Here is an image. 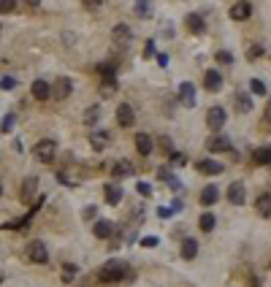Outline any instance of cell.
Returning a JSON list of instances; mask_svg holds the SVG:
<instances>
[{"label": "cell", "mask_w": 271, "mask_h": 287, "mask_svg": "<svg viewBox=\"0 0 271 287\" xmlns=\"http://www.w3.org/2000/svg\"><path fill=\"white\" fill-rule=\"evenodd\" d=\"M133 277V271H130V266L125 260H108L106 266L101 268V279L103 282H122V279H130Z\"/></svg>", "instance_id": "cell-1"}, {"label": "cell", "mask_w": 271, "mask_h": 287, "mask_svg": "<svg viewBox=\"0 0 271 287\" xmlns=\"http://www.w3.org/2000/svg\"><path fill=\"white\" fill-rule=\"evenodd\" d=\"M25 255H27V260H30V263H38V266L49 263V249H46V244H44L41 239H33V241H27V246H25Z\"/></svg>", "instance_id": "cell-2"}, {"label": "cell", "mask_w": 271, "mask_h": 287, "mask_svg": "<svg viewBox=\"0 0 271 287\" xmlns=\"http://www.w3.org/2000/svg\"><path fill=\"white\" fill-rule=\"evenodd\" d=\"M54 154H57V144L52 141V139H41V141L36 144V157L41 160V163H52Z\"/></svg>", "instance_id": "cell-3"}, {"label": "cell", "mask_w": 271, "mask_h": 287, "mask_svg": "<svg viewBox=\"0 0 271 287\" xmlns=\"http://www.w3.org/2000/svg\"><path fill=\"white\" fill-rule=\"evenodd\" d=\"M111 41H114V47H117V49L130 47V41H133V33H130V27H128V25H114Z\"/></svg>", "instance_id": "cell-4"}, {"label": "cell", "mask_w": 271, "mask_h": 287, "mask_svg": "<svg viewBox=\"0 0 271 287\" xmlns=\"http://www.w3.org/2000/svg\"><path fill=\"white\" fill-rule=\"evenodd\" d=\"M228 114L222 106H212L209 111H206V125H209V130H220L222 125H225Z\"/></svg>", "instance_id": "cell-5"}, {"label": "cell", "mask_w": 271, "mask_h": 287, "mask_svg": "<svg viewBox=\"0 0 271 287\" xmlns=\"http://www.w3.org/2000/svg\"><path fill=\"white\" fill-rule=\"evenodd\" d=\"M179 100H182V106L195 108V103H198V93H195V84H190V82H182V84H179Z\"/></svg>", "instance_id": "cell-6"}, {"label": "cell", "mask_w": 271, "mask_h": 287, "mask_svg": "<svg viewBox=\"0 0 271 287\" xmlns=\"http://www.w3.org/2000/svg\"><path fill=\"white\" fill-rule=\"evenodd\" d=\"M71 93H73V82H71V79H65V76L57 79L54 87H52V97H54V100H65Z\"/></svg>", "instance_id": "cell-7"}, {"label": "cell", "mask_w": 271, "mask_h": 287, "mask_svg": "<svg viewBox=\"0 0 271 287\" xmlns=\"http://www.w3.org/2000/svg\"><path fill=\"white\" fill-rule=\"evenodd\" d=\"M187 30L193 33V36H204V30H206L204 14H198V11H193V14H187Z\"/></svg>", "instance_id": "cell-8"}, {"label": "cell", "mask_w": 271, "mask_h": 287, "mask_svg": "<svg viewBox=\"0 0 271 287\" xmlns=\"http://www.w3.org/2000/svg\"><path fill=\"white\" fill-rule=\"evenodd\" d=\"M90 144H92L95 152H103V149L111 144V136H108L106 130H92V133H90Z\"/></svg>", "instance_id": "cell-9"}, {"label": "cell", "mask_w": 271, "mask_h": 287, "mask_svg": "<svg viewBox=\"0 0 271 287\" xmlns=\"http://www.w3.org/2000/svg\"><path fill=\"white\" fill-rule=\"evenodd\" d=\"M152 149H155L152 136H147V133H136V152L141 154V157H149V154H152Z\"/></svg>", "instance_id": "cell-10"}, {"label": "cell", "mask_w": 271, "mask_h": 287, "mask_svg": "<svg viewBox=\"0 0 271 287\" xmlns=\"http://www.w3.org/2000/svg\"><path fill=\"white\" fill-rule=\"evenodd\" d=\"M250 14H252V3H247V0H241V3H233V5H230V16H233L236 22L250 19Z\"/></svg>", "instance_id": "cell-11"}, {"label": "cell", "mask_w": 271, "mask_h": 287, "mask_svg": "<svg viewBox=\"0 0 271 287\" xmlns=\"http://www.w3.org/2000/svg\"><path fill=\"white\" fill-rule=\"evenodd\" d=\"M195 165H198V171L206 174V176H220L222 171H225V165L217 163V160H201V163H195Z\"/></svg>", "instance_id": "cell-12"}, {"label": "cell", "mask_w": 271, "mask_h": 287, "mask_svg": "<svg viewBox=\"0 0 271 287\" xmlns=\"http://www.w3.org/2000/svg\"><path fill=\"white\" fill-rule=\"evenodd\" d=\"M228 200L233 206H241L247 200V190H244V185H241V182H233V185L228 187Z\"/></svg>", "instance_id": "cell-13"}, {"label": "cell", "mask_w": 271, "mask_h": 287, "mask_svg": "<svg viewBox=\"0 0 271 287\" xmlns=\"http://www.w3.org/2000/svg\"><path fill=\"white\" fill-rule=\"evenodd\" d=\"M206 149L209 152H230V139H225V136H212L209 141H206Z\"/></svg>", "instance_id": "cell-14"}, {"label": "cell", "mask_w": 271, "mask_h": 287, "mask_svg": "<svg viewBox=\"0 0 271 287\" xmlns=\"http://www.w3.org/2000/svg\"><path fill=\"white\" fill-rule=\"evenodd\" d=\"M117 122L122 125V128H130V125L136 122V111L128 106V103H122V106L117 108Z\"/></svg>", "instance_id": "cell-15"}, {"label": "cell", "mask_w": 271, "mask_h": 287, "mask_svg": "<svg viewBox=\"0 0 271 287\" xmlns=\"http://www.w3.org/2000/svg\"><path fill=\"white\" fill-rule=\"evenodd\" d=\"M30 93H33L36 100H49V97H52V87L44 82V79H36V82H33V87H30Z\"/></svg>", "instance_id": "cell-16"}, {"label": "cell", "mask_w": 271, "mask_h": 287, "mask_svg": "<svg viewBox=\"0 0 271 287\" xmlns=\"http://www.w3.org/2000/svg\"><path fill=\"white\" fill-rule=\"evenodd\" d=\"M204 87L209 90V93H217V90H222V76H220V71H206Z\"/></svg>", "instance_id": "cell-17"}, {"label": "cell", "mask_w": 271, "mask_h": 287, "mask_svg": "<svg viewBox=\"0 0 271 287\" xmlns=\"http://www.w3.org/2000/svg\"><path fill=\"white\" fill-rule=\"evenodd\" d=\"M36 187H38V179H36V176H27V179L22 182L19 198L25 200V203H27V200H33V195H36Z\"/></svg>", "instance_id": "cell-18"}, {"label": "cell", "mask_w": 271, "mask_h": 287, "mask_svg": "<svg viewBox=\"0 0 271 287\" xmlns=\"http://www.w3.org/2000/svg\"><path fill=\"white\" fill-rule=\"evenodd\" d=\"M92 233H95L98 239H111V236H114V222H108V220H98V222H95V228H92Z\"/></svg>", "instance_id": "cell-19"}, {"label": "cell", "mask_w": 271, "mask_h": 287, "mask_svg": "<svg viewBox=\"0 0 271 287\" xmlns=\"http://www.w3.org/2000/svg\"><path fill=\"white\" fill-rule=\"evenodd\" d=\"M201 206H215L217 200H220V190H217V187H204V190H201Z\"/></svg>", "instance_id": "cell-20"}, {"label": "cell", "mask_w": 271, "mask_h": 287, "mask_svg": "<svg viewBox=\"0 0 271 287\" xmlns=\"http://www.w3.org/2000/svg\"><path fill=\"white\" fill-rule=\"evenodd\" d=\"M182 257L184 260H195V255H198V241L195 239H182Z\"/></svg>", "instance_id": "cell-21"}, {"label": "cell", "mask_w": 271, "mask_h": 287, "mask_svg": "<svg viewBox=\"0 0 271 287\" xmlns=\"http://www.w3.org/2000/svg\"><path fill=\"white\" fill-rule=\"evenodd\" d=\"M236 111H239V114H250L252 111V97H250V93H236Z\"/></svg>", "instance_id": "cell-22"}, {"label": "cell", "mask_w": 271, "mask_h": 287, "mask_svg": "<svg viewBox=\"0 0 271 287\" xmlns=\"http://www.w3.org/2000/svg\"><path fill=\"white\" fill-rule=\"evenodd\" d=\"M103 195H106V200L111 206H117L119 200H122V187H119L117 182H111V185H106V192H103Z\"/></svg>", "instance_id": "cell-23"}, {"label": "cell", "mask_w": 271, "mask_h": 287, "mask_svg": "<svg viewBox=\"0 0 271 287\" xmlns=\"http://www.w3.org/2000/svg\"><path fill=\"white\" fill-rule=\"evenodd\" d=\"M255 209H258V214H261V217H271V195H269V192L258 195Z\"/></svg>", "instance_id": "cell-24"}, {"label": "cell", "mask_w": 271, "mask_h": 287, "mask_svg": "<svg viewBox=\"0 0 271 287\" xmlns=\"http://www.w3.org/2000/svg\"><path fill=\"white\" fill-rule=\"evenodd\" d=\"M111 174L117 176V179H122V176H130V174H133V165H130L128 160H119V163L111 168Z\"/></svg>", "instance_id": "cell-25"}, {"label": "cell", "mask_w": 271, "mask_h": 287, "mask_svg": "<svg viewBox=\"0 0 271 287\" xmlns=\"http://www.w3.org/2000/svg\"><path fill=\"white\" fill-rule=\"evenodd\" d=\"M255 163L258 165H271V146H261V149H255Z\"/></svg>", "instance_id": "cell-26"}, {"label": "cell", "mask_w": 271, "mask_h": 287, "mask_svg": "<svg viewBox=\"0 0 271 287\" xmlns=\"http://www.w3.org/2000/svg\"><path fill=\"white\" fill-rule=\"evenodd\" d=\"M98 119H101V106H90L87 111H84V125H90V128H95Z\"/></svg>", "instance_id": "cell-27"}, {"label": "cell", "mask_w": 271, "mask_h": 287, "mask_svg": "<svg viewBox=\"0 0 271 287\" xmlns=\"http://www.w3.org/2000/svg\"><path fill=\"white\" fill-rule=\"evenodd\" d=\"M133 11L141 16V19H149L155 8H152V3H144V0H138V3H133Z\"/></svg>", "instance_id": "cell-28"}, {"label": "cell", "mask_w": 271, "mask_h": 287, "mask_svg": "<svg viewBox=\"0 0 271 287\" xmlns=\"http://www.w3.org/2000/svg\"><path fill=\"white\" fill-rule=\"evenodd\" d=\"M76 271H79V268L73 266V263H65V266H62V274H60V279H62V282H65V285H71L73 279H76Z\"/></svg>", "instance_id": "cell-29"}, {"label": "cell", "mask_w": 271, "mask_h": 287, "mask_svg": "<svg viewBox=\"0 0 271 287\" xmlns=\"http://www.w3.org/2000/svg\"><path fill=\"white\" fill-rule=\"evenodd\" d=\"M198 225H201V231H206V233H209V231H215V225H217L215 214H209V211H206V214L201 217V222H198Z\"/></svg>", "instance_id": "cell-30"}, {"label": "cell", "mask_w": 271, "mask_h": 287, "mask_svg": "<svg viewBox=\"0 0 271 287\" xmlns=\"http://www.w3.org/2000/svg\"><path fill=\"white\" fill-rule=\"evenodd\" d=\"M261 57H263V47H261V44H252V47L247 49V60H250V62L261 60Z\"/></svg>", "instance_id": "cell-31"}, {"label": "cell", "mask_w": 271, "mask_h": 287, "mask_svg": "<svg viewBox=\"0 0 271 287\" xmlns=\"http://www.w3.org/2000/svg\"><path fill=\"white\" fill-rule=\"evenodd\" d=\"M14 125H16V114H5L0 130H3V133H11V130H14Z\"/></svg>", "instance_id": "cell-32"}, {"label": "cell", "mask_w": 271, "mask_h": 287, "mask_svg": "<svg viewBox=\"0 0 271 287\" xmlns=\"http://www.w3.org/2000/svg\"><path fill=\"white\" fill-rule=\"evenodd\" d=\"M16 0H0V14H11V11H16Z\"/></svg>", "instance_id": "cell-33"}, {"label": "cell", "mask_w": 271, "mask_h": 287, "mask_svg": "<svg viewBox=\"0 0 271 287\" xmlns=\"http://www.w3.org/2000/svg\"><path fill=\"white\" fill-rule=\"evenodd\" d=\"M250 90H252V93H255V95H266V84H263L261 79H252Z\"/></svg>", "instance_id": "cell-34"}, {"label": "cell", "mask_w": 271, "mask_h": 287, "mask_svg": "<svg viewBox=\"0 0 271 287\" xmlns=\"http://www.w3.org/2000/svg\"><path fill=\"white\" fill-rule=\"evenodd\" d=\"M114 90H117V82H114V79H106V82L101 84V93H103V95L114 93Z\"/></svg>", "instance_id": "cell-35"}, {"label": "cell", "mask_w": 271, "mask_h": 287, "mask_svg": "<svg viewBox=\"0 0 271 287\" xmlns=\"http://www.w3.org/2000/svg\"><path fill=\"white\" fill-rule=\"evenodd\" d=\"M82 217H84V220H95V217H98V206H84Z\"/></svg>", "instance_id": "cell-36"}, {"label": "cell", "mask_w": 271, "mask_h": 287, "mask_svg": "<svg viewBox=\"0 0 271 287\" xmlns=\"http://www.w3.org/2000/svg\"><path fill=\"white\" fill-rule=\"evenodd\" d=\"M0 87H3V90H14L16 82H14L11 76H3V79H0Z\"/></svg>", "instance_id": "cell-37"}, {"label": "cell", "mask_w": 271, "mask_h": 287, "mask_svg": "<svg viewBox=\"0 0 271 287\" xmlns=\"http://www.w3.org/2000/svg\"><path fill=\"white\" fill-rule=\"evenodd\" d=\"M171 165H184V154L182 152H171Z\"/></svg>", "instance_id": "cell-38"}, {"label": "cell", "mask_w": 271, "mask_h": 287, "mask_svg": "<svg viewBox=\"0 0 271 287\" xmlns=\"http://www.w3.org/2000/svg\"><path fill=\"white\" fill-rule=\"evenodd\" d=\"M101 0H84V8H87V11H98V8H101Z\"/></svg>", "instance_id": "cell-39"}, {"label": "cell", "mask_w": 271, "mask_h": 287, "mask_svg": "<svg viewBox=\"0 0 271 287\" xmlns=\"http://www.w3.org/2000/svg\"><path fill=\"white\" fill-rule=\"evenodd\" d=\"M160 146H163V149H165V152H168V154L174 152V144H171V139H168V136H163V139H160Z\"/></svg>", "instance_id": "cell-40"}, {"label": "cell", "mask_w": 271, "mask_h": 287, "mask_svg": "<svg viewBox=\"0 0 271 287\" xmlns=\"http://www.w3.org/2000/svg\"><path fill=\"white\" fill-rule=\"evenodd\" d=\"M136 187H138V192H141V195H144V198H147V195H152V187H149V185H147V182H138V185H136Z\"/></svg>", "instance_id": "cell-41"}, {"label": "cell", "mask_w": 271, "mask_h": 287, "mask_svg": "<svg viewBox=\"0 0 271 287\" xmlns=\"http://www.w3.org/2000/svg\"><path fill=\"white\" fill-rule=\"evenodd\" d=\"M141 246H147V249H149V246H158V239H155V236H144Z\"/></svg>", "instance_id": "cell-42"}, {"label": "cell", "mask_w": 271, "mask_h": 287, "mask_svg": "<svg viewBox=\"0 0 271 287\" xmlns=\"http://www.w3.org/2000/svg\"><path fill=\"white\" fill-rule=\"evenodd\" d=\"M217 60L228 65V62H233V54H230V51H220V54H217Z\"/></svg>", "instance_id": "cell-43"}, {"label": "cell", "mask_w": 271, "mask_h": 287, "mask_svg": "<svg viewBox=\"0 0 271 287\" xmlns=\"http://www.w3.org/2000/svg\"><path fill=\"white\" fill-rule=\"evenodd\" d=\"M155 54V41H147V47H144V57H152Z\"/></svg>", "instance_id": "cell-44"}, {"label": "cell", "mask_w": 271, "mask_h": 287, "mask_svg": "<svg viewBox=\"0 0 271 287\" xmlns=\"http://www.w3.org/2000/svg\"><path fill=\"white\" fill-rule=\"evenodd\" d=\"M25 8H30V11H38V8H41V3H38V0H27V3H25Z\"/></svg>", "instance_id": "cell-45"}, {"label": "cell", "mask_w": 271, "mask_h": 287, "mask_svg": "<svg viewBox=\"0 0 271 287\" xmlns=\"http://www.w3.org/2000/svg\"><path fill=\"white\" fill-rule=\"evenodd\" d=\"M168 187H171V190H182V182H179V179H174V176H171V179H168Z\"/></svg>", "instance_id": "cell-46"}, {"label": "cell", "mask_w": 271, "mask_h": 287, "mask_svg": "<svg viewBox=\"0 0 271 287\" xmlns=\"http://www.w3.org/2000/svg\"><path fill=\"white\" fill-rule=\"evenodd\" d=\"M263 119H266V122L271 125V100L266 103V111H263Z\"/></svg>", "instance_id": "cell-47"}, {"label": "cell", "mask_w": 271, "mask_h": 287, "mask_svg": "<svg viewBox=\"0 0 271 287\" xmlns=\"http://www.w3.org/2000/svg\"><path fill=\"white\" fill-rule=\"evenodd\" d=\"M158 176H160V179H171V174H168V168H160V171H158Z\"/></svg>", "instance_id": "cell-48"}, {"label": "cell", "mask_w": 271, "mask_h": 287, "mask_svg": "<svg viewBox=\"0 0 271 287\" xmlns=\"http://www.w3.org/2000/svg\"><path fill=\"white\" fill-rule=\"evenodd\" d=\"M158 62L160 65H168V54H158Z\"/></svg>", "instance_id": "cell-49"}, {"label": "cell", "mask_w": 271, "mask_h": 287, "mask_svg": "<svg viewBox=\"0 0 271 287\" xmlns=\"http://www.w3.org/2000/svg\"><path fill=\"white\" fill-rule=\"evenodd\" d=\"M0 285H3V274H0Z\"/></svg>", "instance_id": "cell-50"}, {"label": "cell", "mask_w": 271, "mask_h": 287, "mask_svg": "<svg viewBox=\"0 0 271 287\" xmlns=\"http://www.w3.org/2000/svg\"><path fill=\"white\" fill-rule=\"evenodd\" d=\"M0 195H3V185H0Z\"/></svg>", "instance_id": "cell-51"}]
</instances>
